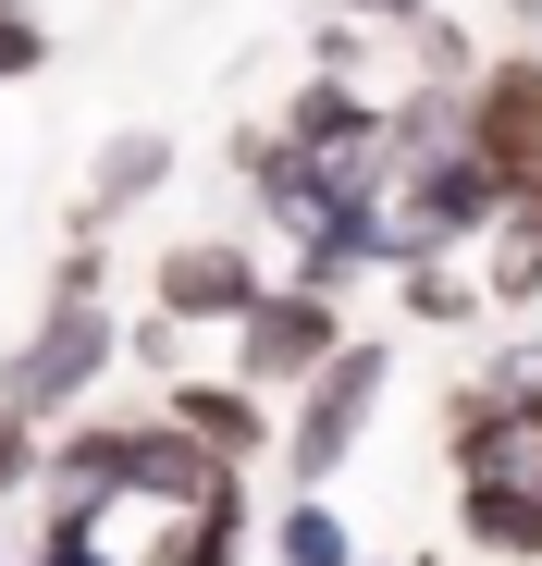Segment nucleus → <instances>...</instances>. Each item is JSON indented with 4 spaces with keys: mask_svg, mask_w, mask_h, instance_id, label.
<instances>
[{
    "mask_svg": "<svg viewBox=\"0 0 542 566\" xmlns=\"http://www.w3.org/2000/svg\"><path fill=\"white\" fill-rule=\"evenodd\" d=\"M333 13H357V25H371V38H407V25L431 13V0H333Z\"/></svg>",
    "mask_w": 542,
    "mask_h": 566,
    "instance_id": "nucleus-23",
    "label": "nucleus"
},
{
    "mask_svg": "<svg viewBox=\"0 0 542 566\" xmlns=\"http://www.w3.org/2000/svg\"><path fill=\"white\" fill-rule=\"evenodd\" d=\"M457 530L481 566H542V493L518 481H457Z\"/></svg>",
    "mask_w": 542,
    "mask_h": 566,
    "instance_id": "nucleus-12",
    "label": "nucleus"
},
{
    "mask_svg": "<svg viewBox=\"0 0 542 566\" xmlns=\"http://www.w3.org/2000/svg\"><path fill=\"white\" fill-rule=\"evenodd\" d=\"M357 566H383V554H357ZM395 566H407V554H395Z\"/></svg>",
    "mask_w": 542,
    "mask_h": 566,
    "instance_id": "nucleus-26",
    "label": "nucleus"
},
{
    "mask_svg": "<svg viewBox=\"0 0 542 566\" xmlns=\"http://www.w3.org/2000/svg\"><path fill=\"white\" fill-rule=\"evenodd\" d=\"M124 369H136L148 395H160V382H186V369H198V333L173 321V308H136V321H124Z\"/></svg>",
    "mask_w": 542,
    "mask_h": 566,
    "instance_id": "nucleus-17",
    "label": "nucleus"
},
{
    "mask_svg": "<svg viewBox=\"0 0 542 566\" xmlns=\"http://www.w3.org/2000/svg\"><path fill=\"white\" fill-rule=\"evenodd\" d=\"M383 222H395V271H407V259H469V247L505 222V172H493L481 148L407 160V172H395V198H383Z\"/></svg>",
    "mask_w": 542,
    "mask_h": 566,
    "instance_id": "nucleus-3",
    "label": "nucleus"
},
{
    "mask_svg": "<svg viewBox=\"0 0 542 566\" xmlns=\"http://www.w3.org/2000/svg\"><path fill=\"white\" fill-rule=\"evenodd\" d=\"M247 554H259V493H247V468H222L198 505H160L148 517V554L136 566H247Z\"/></svg>",
    "mask_w": 542,
    "mask_h": 566,
    "instance_id": "nucleus-9",
    "label": "nucleus"
},
{
    "mask_svg": "<svg viewBox=\"0 0 542 566\" xmlns=\"http://www.w3.org/2000/svg\"><path fill=\"white\" fill-rule=\"evenodd\" d=\"M271 136L309 148V160L383 148V86H357V74H296V86H284V112H271Z\"/></svg>",
    "mask_w": 542,
    "mask_h": 566,
    "instance_id": "nucleus-10",
    "label": "nucleus"
},
{
    "mask_svg": "<svg viewBox=\"0 0 542 566\" xmlns=\"http://www.w3.org/2000/svg\"><path fill=\"white\" fill-rule=\"evenodd\" d=\"M259 566H357V530L333 493H284L259 517Z\"/></svg>",
    "mask_w": 542,
    "mask_h": 566,
    "instance_id": "nucleus-13",
    "label": "nucleus"
},
{
    "mask_svg": "<svg viewBox=\"0 0 542 566\" xmlns=\"http://www.w3.org/2000/svg\"><path fill=\"white\" fill-rule=\"evenodd\" d=\"M395 50H407V74H419V86H469V74H481V38H469L457 13H419Z\"/></svg>",
    "mask_w": 542,
    "mask_h": 566,
    "instance_id": "nucleus-18",
    "label": "nucleus"
},
{
    "mask_svg": "<svg viewBox=\"0 0 542 566\" xmlns=\"http://www.w3.org/2000/svg\"><path fill=\"white\" fill-rule=\"evenodd\" d=\"M383 395H395V333H345L309 382L271 407V455H284V493H333L357 443L383 431Z\"/></svg>",
    "mask_w": 542,
    "mask_h": 566,
    "instance_id": "nucleus-1",
    "label": "nucleus"
},
{
    "mask_svg": "<svg viewBox=\"0 0 542 566\" xmlns=\"http://www.w3.org/2000/svg\"><path fill=\"white\" fill-rule=\"evenodd\" d=\"M271 296V247L259 234H173L160 259H148V308H173V321H186V333H234L247 308Z\"/></svg>",
    "mask_w": 542,
    "mask_h": 566,
    "instance_id": "nucleus-5",
    "label": "nucleus"
},
{
    "mask_svg": "<svg viewBox=\"0 0 542 566\" xmlns=\"http://www.w3.org/2000/svg\"><path fill=\"white\" fill-rule=\"evenodd\" d=\"M0 566H13V554H0Z\"/></svg>",
    "mask_w": 542,
    "mask_h": 566,
    "instance_id": "nucleus-27",
    "label": "nucleus"
},
{
    "mask_svg": "<svg viewBox=\"0 0 542 566\" xmlns=\"http://www.w3.org/2000/svg\"><path fill=\"white\" fill-rule=\"evenodd\" d=\"M383 148H395V172L407 160H444V148H469V112H457V86H383Z\"/></svg>",
    "mask_w": 542,
    "mask_h": 566,
    "instance_id": "nucleus-15",
    "label": "nucleus"
},
{
    "mask_svg": "<svg viewBox=\"0 0 542 566\" xmlns=\"http://www.w3.org/2000/svg\"><path fill=\"white\" fill-rule=\"evenodd\" d=\"M407 566H469V554H407Z\"/></svg>",
    "mask_w": 542,
    "mask_h": 566,
    "instance_id": "nucleus-25",
    "label": "nucleus"
},
{
    "mask_svg": "<svg viewBox=\"0 0 542 566\" xmlns=\"http://www.w3.org/2000/svg\"><path fill=\"white\" fill-rule=\"evenodd\" d=\"M112 369H124V308H112V296H100V308H38L25 345L0 357V407L38 419V431H62L74 407L112 395Z\"/></svg>",
    "mask_w": 542,
    "mask_h": 566,
    "instance_id": "nucleus-2",
    "label": "nucleus"
},
{
    "mask_svg": "<svg viewBox=\"0 0 542 566\" xmlns=\"http://www.w3.org/2000/svg\"><path fill=\"white\" fill-rule=\"evenodd\" d=\"M100 296H112V234H62L50 296H38V308H100Z\"/></svg>",
    "mask_w": 542,
    "mask_h": 566,
    "instance_id": "nucleus-19",
    "label": "nucleus"
},
{
    "mask_svg": "<svg viewBox=\"0 0 542 566\" xmlns=\"http://www.w3.org/2000/svg\"><path fill=\"white\" fill-rule=\"evenodd\" d=\"M469 271H481V308L530 321L542 308V198H505V222L469 247Z\"/></svg>",
    "mask_w": 542,
    "mask_h": 566,
    "instance_id": "nucleus-11",
    "label": "nucleus"
},
{
    "mask_svg": "<svg viewBox=\"0 0 542 566\" xmlns=\"http://www.w3.org/2000/svg\"><path fill=\"white\" fill-rule=\"evenodd\" d=\"M148 407L186 431L210 468H259V455H271V395H247L234 369H186V382H160Z\"/></svg>",
    "mask_w": 542,
    "mask_h": 566,
    "instance_id": "nucleus-8",
    "label": "nucleus"
},
{
    "mask_svg": "<svg viewBox=\"0 0 542 566\" xmlns=\"http://www.w3.org/2000/svg\"><path fill=\"white\" fill-rule=\"evenodd\" d=\"M173 172H186V148H173L160 124H112L100 148H86V185H74L62 234H112V222L160 210V198H173Z\"/></svg>",
    "mask_w": 542,
    "mask_h": 566,
    "instance_id": "nucleus-7",
    "label": "nucleus"
},
{
    "mask_svg": "<svg viewBox=\"0 0 542 566\" xmlns=\"http://www.w3.org/2000/svg\"><path fill=\"white\" fill-rule=\"evenodd\" d=\"M38 443H50L38 419H13V407H0V505H25V493H38Z\"/></svg>",
    "mask_w": 542,
    "mask_h": 566,
    "instance_id": "nucleus-22",
    "label": "nucleus"
},
{
    "mask_svg": "<svg viewBox=\"0 0 542 566\" xmlns=\"http://www.w3.org/2000/svg\"><path fill=\"white\" fill-rule=\"evenodd\" d=\"M345 333H357V321H345V296H309V283H271V296H259V308H247V321L222 333V369H234L247 395H271V407H284V395L309 382V369H321V357H333Z\"/></svg>",
    "mask_w": 542,
    "mask_h": 566,
    "instance_id": "nucleus-4",
    "label": "nucleus"
},
{
    "mask_svg": "<svg viewBox=\"0 0 542 566\" xmlns=\"http://www.w3.org/2000/svg\"><path fill=\"white\" fill-rule=\"evenodd\" d=\"M371 62H383V38L357 25V13H321L309 25V74H357V86H371Z\"/></svg>",
    "mask_w": 542,
    "mask_h": 566,
    "instance_id": "nucleus-20",
    "label": "nucleus"
},
{
    "mask_svg": "<svg viewBox=\"0 0 542 566\" xmlns=\"http://www.w3.org/2000/svg\"><path fill=\"white\" fill-rule=\"evenodd\" d=\"M25 74H50V13L38 0H0V86H25Z\"/></svg>",
    "mask_w": 542,
    "mask_h": 566,
    "instance_id": "nucleus-21",
    "label": "nucleus"
},
{
    "mask_svg": "<svg viewBox=\"0 0 542 566\" xmlns=\"http://www.w3.org/2000/svg\"><path fill=\"white\" fill-rule=\"evenodd\" d=\"M505 25H518V50H530V38H542V0H505Z\"/></svg>",
    "mask_w": 542,
    "mask_h": 566,
    "instance_id": "nucleus-24",
    "label": "nucleus"
},
{
    "mask_svg": "<svg viewBox=\"0 0 542 566\" xmlns=\"http://www.w3.org/2000/svg\"><path fill=\"white\" fill-rule=\"evenodd\" d=\"M13 566H136V554H124V517H112V505H62V493H38V530H25Z\"/></svg>",
    "mask_w": 542,
    "mask_h": 566,
    "instance_id": "nucleus-14",
    "label": "nucleus"
},
{
    "mask_svg": "<svg viewBox=\"0 0 542 566\" xmlns=\"http://www.w3.org/2000/svg\"><path fill=\"white\" fill-rule=\"evenodd\" d=\"M457 112H469V148L505 172V198H542V50H493L457 86Z\"/></svg>",
    "mask_w": 542,
    "mask_h": 566,
    "instance_id": "nucleus-6",
    "label": "nucleus"
},
{
    "mask_svg": "<svg viewBox=\"0 0 542 566\" xmlns=\"http://www.w3.org/2000/svg\"><path fill=\"white\" fill-rule=\"evenodd\" d=\"M383 283H395V308H407V321H431V333H469V321H493L469 259H407V271H383Z\"/></svg>",
    "mask_w": 542,
    "mask_h": 566,
    "instance_id": "nucleus-16",
    "label": "nucleus"
}]
</instances>
